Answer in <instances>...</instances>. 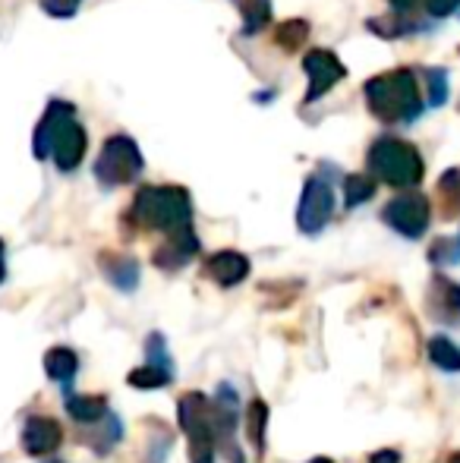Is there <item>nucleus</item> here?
Wrapping results in <instances>:
<instances>
[{"mask_svg": "<svg viewBox=\"0 0 460 463\" xmlns=\"http://www.w3.org/2000/svg\"><path fill=\"white\" fill-rule=\"evenodd\" d=\"M366 167L375 180L398 189H413L426 177L423 155L417 152L413 142L398 139V136H379L366 155Z\"/></svg>", "mask_w": 460, "mask_h": 463, "instance_id": "obj_4", "label": "nucleus"}, {"mask_svg": "<svg viewBox=\"0 0 460 463\" xmlns=\"http://www.w3.org/2000/svg\"><path fill=\"white\" fill-rule=\"evenodd\" d=\"M381 221L407 240H419L429 231L432 202L423 193H400L381 208Z\"/></svg>", "mask_w": 460, "mask_h": 463, "instance_id": "obj_7", "label": "nucleus"}, {"mask_svg": "<svg viewBox=\"0 0 460 463\" xmlns=\"http://www.w3.org/2000/svg\"><path fill=\"white\" fill-rule=\"evenodd\" d=\"M436 199H438V205H442V218L455 221L460 214V171L457 167L442 174V180H438V186H436Z\"/></svg>", "mask_w": 460, "mask_h": 463, "instance_id": "obj_18", "label": "nucleus"}, {"mask_svg": "<svg viewBox=\"0 0 460 463\" xmlns=\"http://www.w3.org/2000/svg\"><path fill=\"white\" fill-rule=\"evenodd\" d=\"M239 10V16H243V35L252 38L258 35V32L268 29L271 23V0H233Z\"/></svg>", "mask_w": 460, "mask_h": 463, "instance_id": "obj_16", "label": "nucleus"}, {"mask_svg": "<svg viewBox=\"0 0 460 463\" xmlns=\"http://www.w3.org/2000/svg\"><path fill=\"white\" fill-rule=\"evenodd\" d=\"M369 463H400V451H394V448H381V451H375Z\"/></svg>", "mask_w": 460, "mask_h": 463, "instance_id": "obj_28", "label": "nucleus"}, {"mask_svg": "<svg viewBox=\"0 0 460 463\" xmlns=\"http://www.w3.org/2000/svg\"><path fill=\"white\" fill-rule=\"evenodd\" d=\"M82 6V0H42V10L54 19H70L76 16Z\"/></svg>", "mask_w": 460, "mask_h": 463, "instance_id": "obj_26", "label": "nucleus"}, {"mask_svg": "<svg viewBox=\"0 0 460 463\" xmlns=\"http://www.w3.org/2000/svg\"><path fill=\"white\" fill-rule=\"evenodd\" d=\"M146 171V158H142L136 139H129L127 133H114L105 139L101 155L95 161V180L101 189H117L127 186L133 180H139V174Z\"/></svg>", "mask_w": 460, "mask_h": 463, "instance_id": "obj_6", "label": "nucleus"}, {"mask_svg": "<svg viewBox=\"0 0 460 463\" xmlns=\"http://www.w3.org/2000/svg\"><path fill=\"white\" fill-rule=\"evenodd\" d=\"M388 4H391V10H398V13H410L417 0H388Z\"/></svg>", "mask_w": 460, "mask_h": 463, "instance_id": "obj_29", "label": "nucleus"}, {"mask_svg": "<svg viewBox=\"0 0 460 463\" xmlns=\"http://www.w3.org/2000/svg\"><path fill=\"white\" fill-rule=\"evenodd\" d=\"M101 271H105L108 280H111L114 287H120V290H133V287L139 284V265L129 256L105 252V256H101Z\"/></svg>", "mask_w": 460, "mask_h": 463, "instance_id": "obj_14", "label": "nucleus"}, {"mask_svg": "<svg viewBox=\"0 0 460 463\" xmlns=\"http://www.w3.org/2000/svg\"><path fill=\"white\" fill-rule=\"evenodd\" d=\"M63 441V429L57 420L51 416H29L23 426V451L32 458H48L61 448Z\"/></svg>", "mask_w": 460, "mask_h": 463, "instance_id": "obj_10", "label": "nucleus"}, {"mask_svg": "<svg viewBox=\"0 0 460 463\" xmlns=\"http://www.w3.org/2000/svg\"><path fill=\"white\" fill-rule=\"evenodd\" d=\"M180 429L190 439V463H215L218 445V416L215 403L202 391H186L177 403Z\"/></svg>", "mask_w": 460, "mask_h": 463, "instance_id": "obj_5", "label": "nucleus"}, {"mask_svg": "<svg viewBox=\"0 0 460 463\" xmlns=\"http://www.w3.org/2000/svg\"><path fill=\"white\" fill-rule=\"evenodd\" d=\"M6 278V265H4V256H0V280Z\"/></svg>", "mask_w": 460, "mask_h": 463, "instance_id": "obj_30", "label": "nucleus"}, {"mask_svg": "<svg viewBox=\"0 0 460 463\" xmlns=\"http://www.w3.org/2000/svg\"><path fill=\"white\" fill-rule=\"evenodd\" d=\"M306 38H309V23L306 19H287L275 29V44L287 54H296V51L306 48Z\"/></svg>", "mask_w": 460, "mask_h": 463, "instance_id": "obj_19", "label": "nucleus"}, {"mask_svg": "<svg viewBox=\"0 0 460 463\" xmlns=\"http://www.w3.org/2000/svg\"><path fill=\"white\" fill-rule=\"evenodd\" d=\"M196 252H199V237L192 233V224H190V227H180V231L167 233L164 243L152 252V262L164 271H177L180 265L190 262Z\"/></svg>", "mask_w": 460, "mask_h": 463, "instance_id": "obj_11", "label": "nucleus"}, {"mask_svg": "<svg viewBox=\"0 0 460 463\" xmlns=\"http://www.w3.org/2000/svg\"><path fill=\"white\" fill-rule=\"evenodd\" d=\"M0 256H4V240H0Z\"/></svg>", "mask_w": 460, "mask_h": 463, "instance_id": "obj_33", "label": "nucleus"}, {"mask_svg": "<svg viewBox=\"0 0 460 463\" xmlns=\"http://www.w3.org/2000/svg\"><path fill=\"white\" fill-rule=\"evenodd\" d=\"M366 104L372 110L375 120L388 123V127H407L423 114V98L413 70L400 67L391 73L372 76L366 82Z\"/></svg>", "mask_w": 460, "mask_h": 463, "instance_id": "obj_2", "label": "nucleus"}, {"mask_svg": "<svg viewBox=\"0 0 460 463\" xmlns=\"http://www.w3.org/2000/svg\"><path fill=\"white\" fill-rule=\"evenodd\" d=\"M303 70H306V76H309V89H306L303 104H313V101H319V98H325L347 76V67L341 63V57L334 54V51H309V54L303 57Z\"/></svg>", "mask_w": 460, "mask_h": 463, "instance_id": "obj_9", "label": "nucleus"}, {"mask_svg": "<svg viewBox=\"0 0 460 463\" xmlns=\"http://www.w3.org/2000/svg\"><path fill=\"white\" fill-rule=\"evenodd\" d=\"M246 420H249V441L256 445V454L262 458L265 454V429H268V407H265V401H252L249 403V413H246Z\"/></svg>", "mask_w": 460, "mask_h": 463, "instance_id": "obj_24", "label": "nucleus"}, {"mask_svg": "<svg viewBox=\"0 0 460 463\" xmlns=\"http://www.w3.org/2000/svg\"><path fill=\"white\" fill-rule=\"evenodd\" d=\"M309 463H334V460H328V458H313Z\"/></svg>", "mask_w": 460, "mask_h": 463, "instance_id": "obj_31", "label": "nucleus"}, {"mask_svg": "<svg viewBox=\"0 0 460 463\" xmlns=\"http://www.w3.org/2000/svg\"><path fill=\"white\" fill-rule=\"evenodd\" d=\"M429 312L438 318V322L448 325H460V284L448 278H432L429 287Z\"/></svg>", "mask_w": 460, "mask_h": 463, "instance_id": "obj_13", "label": "nucleus"}, {"mask_svg": "<svg viewBox=\"0 0 460 463\" xmlns=\"http://www.w3.org/2000/svg\"><path fill=\"white\" fill-rule=\"evenodd\" d=\"M127 382L133 384V388H164V384H171V369L167 366H158V363H146V366L133 369L127 375Z\"/></svg>", "mask_w": 460, "mask_h": 463, "instance_id": "obj_21", "label": "nucleus"}, {"mask_svg": "<svg viewBox=\"0 0 460 463\" xmlns=\"http://www.w3.org/2000/svg\"><path fill=\"white\" fill-rule=\"evenodd\" d=\"M375 189H379V180L369 177V174H353V177H347L344 180L347 208H356V205H362V202H369L375 195Z\"/></svg>", "mask_w": 460, "mask_h": 463, "instance_id": "obj_22", "label": "nucleus"}, {"mask_svg": "<svg viewBox=\"0 0 460 463\" xmlns=\"http://www.w3.org/2000/svg\"><path fill=\"white\" fill-rule=\"evenodd\" d=\"M332 214H334V186L328 184L325 177L313 174V177L303 184L300 205H296V227H300V233L315 237V233L325 231Z\"/></svg>", "mask_w": 460, "mask_h": 463, "instance_id": "obj_8", "label": "nucleus"}, {"mask_svg": "<svg viewBox=\"0 0 460 463\" xmlns=\"http://www.w3.org/2000/svg\"><path fill=\"white\" fill-rule=\"evenodd\" d=\"M429 360L442 372H460V347L451 337L436 335L429 341Z\"/></svg>", "mask_w": 460, "mask_h": 463, "instance_id": "obj_20", "label": "nucleus"}, {"mask_svg": "<svg viewBox=\"0 0 460 463\" xmlns=\"http://www.w3.org/2000/svg\"><path fill=\"white\" fill-rule=\"evenodd\" d=\"M129 214L146 231L171 233L192 224V199L183 186H142Z\"/></svg>", "mask_w": 460, "mask_h": 463, "instance_id": "obj_3", "label": "nucleus"}, {"mask_svg": "<svg viewBox=\"0 0 460 463\" xmlns=\"http://www.w3.org/2000/svg\"><path fill=\"white\" fill-rule=\"evenodd\" d=\"M426 80H429V104L432 108H442V104L448 101V70L432 67L429 73H426Z\"/></svg>", "mask_w": 460, "mask_h": 463, "instance_id": "obj_25", "label": "nucleus"}, {"mask_svg": "<svg viewBox=\"0 0 460 463\" xmlns=\"http://www.w3.org/2000/svg\"><path fill=\"white\" fill-rule=\"evenodd\" d=\"M369 29H372L375 35H381V38H400V35H407V32L419 29V25H417V23H410V19H407V13H398V10H394L391 16L369 19Z\"/></svg>", "mask_w": 460, "mask_h": 463, "instance_id": "obj_23", "label": "nucleus"}, {"mask_svg": "<svg viewBox=\"0 0 460 463\" xmlns=\"http://www.w3.org/2000/svg\"><path fill=\"white\" fill-rule=\"evenodd\" d=\"M67 413L82 426H95L105 420L108 413V397L101 394H70L67 397Z\"/></svg>", "mask_w": 460, "mask_h": 463, "instance_id": "obj_15", "label": "nucleus"}, {"mask_svg": "<svg viewBox=\"0 0 460 463\" xmlns=\"http://www.w3.org/2000/svg\"><path fill=\"white\" fill-rule=\"evenodd\" d=\"M76 369H80V356H76L70 347H54L44 354V372H48V378H54V382L70 384L76 375Z\"/></svg>", "mask_w": 460, "mask_h": 463, "instance_id": "obj_17", "label": "nucleus"}, {"mask_svg": "<svg viewBox=\"0 0 460 463\" xmlns=\"http://www.w3.org/2000/svg\"><path fill=\"white\" fill-rule=\"evenodd\" d=\"M426 4V13L436 19H448L451 13L460 10V0H423Z\"/></svg>", "mask_w": 460, "mask_h": 463, "instance_id": "obj_27", "label": "nucleus"}, {"mask_svg": "<svg viewBox=\"0 0 460 463\" xmlns=\"http://www.w3.org/2000/svg\"><path fill=\"white\" fill-rule=\"evenodd\" d=\"M205 275L215 280L218 287H237L239 280L249 278V259L233 250L211 252V256L205 259Z\"/></svg>", "mask_w": 460, "mask_h": 463, "instance_id": "obj_12", "label": "nucleus"}, {"mask_svg": "<svg viewBox=\"0 0 460 463\" xmlns=\"http://www.w3.org/2000/svg\"><path fill=\"white\" fill-rule=\"evenodd\" d=\"M448 463H460V454H451V458H448Z\"/></svg>", "mask_w": 460, "mask_h": 463, "instance_id": "obj_32", "label": "nucleus"}, {"mask_svg": "<svg viewBox=\"0 0 460 463\" xmlns=\"http://www.w3.org/2000/svg\"><path fill=\"white\" fill-rule=\"evenodd\" d=\"M86 129L76 120V108L70 101H51L44 117L38 120L35 136H32V148L35 158H51L57 165V171L70 174L82 165L86 155Z\"/></svg>", "mask_w": 460, "mask_h": 463, "instance_id": "obj_1", "label": "nucleus"}]
</instances>
